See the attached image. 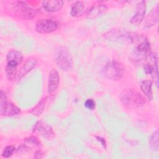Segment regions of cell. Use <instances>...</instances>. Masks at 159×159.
<instances>
[{"label":"cell","mask_w":159,"mask_h":159,"mask_svg":"<svg viewBox=\"0 0 159 159\" xmlns=\"http://www.w3.org/2000/svg\"><path fill=\"white\" fill-rule=\"evenodd\" d=\"M23 59L22 53L17 50H11L6 55L7 63L6 66V75L9 80L15 79L17 73V66Z\"/></svg>","instance_id":"1"},{"label":"cell","mask_w":159,"mask_h":159,"mask_svg":"<svg viewBox=\"0 0 159 159\" xmlns=\"http://www.w3.org/2000/svg\"><path fill=\"white\" fill-rule=\"evenodd\" d=\"M121 102L129 108L140 107L145 103L144 98L134 89H125L120 94Z\"/></svg>","instance_id":"2"},{"label":"cell","mask_w":159,"mask_h":159,"mask_svg":"<svg viewBox=\"0 0 159 159\" xmlns=\"http://www.w3.org/2000/svg\"><path fill=\"white\" fill-rule=\"evenodd\" d=\"M102 73L106 78L117 81L123 77L125 73V67L119 61H111L107 63L103 67Z\"/></svg>","instance_id":"3"},{"label":"cell","mask_w":159,"mask_h":159,"mask_svg":"<svg viewBox=\"0 0 159 159\" xmlns=\"http://www.w3.org/2000/svg\"><path fill=\"white\" fill-rule=\"evenodd\" d=\"M54 59L57 66L63 71H68L73 66V58L71 53L64 46H60L57 48Z\"/></svg>","instance_id":"4"},{"label":"cell","mask_w":159,"mask_h":159,"mask_svg":"<svg viewBox=\"0 0 159 159\" xmlns=\"http://www.w3.org/2000/svg\"><path fill=\"white\" fill-rule=\"evenodd\" d=\"M9 11L22 19H31L37 13V11L28 6L25 1H15L10 4Z\"/></svg>","instance_id":"5"},{"label":"cell","mask_w":159,"mask_h":159,"mask_svg":"<svg viewBox=\"0 0 159 159\" xmlns=\"http://www.w3.org/2000/svg\"><path fill=\"white\" fill-rule=\"evenodd\" d=\"M147 63L144 65V70L147 74L150 75L157 86L158 85V57L156 53L149 52L146 57Z\"/></svg>","instance_id":"6"},{"label":"cell","mask_w":159,"mask_h":159,"mask_svg":"<svg viewBox=\"0 0 159 159\" xmlns=\"http://www.w3.org/2000/svg\"><path fill=\"white\" fill-rule=\"evenodd\" d=\"M0 113L1 116H14L20 113V109L11 101H9L5 92L0 91Z\"/></svg>","instance_id":"7"},{"label":"cell","mask_w":159,"mask_h":159,"mask_svg":"<svg viewBox=\"0 0 159 159\" xmlns=\"http://www.w3.org/2000/svg\"><path fill=\"white\" fill-rule=\"evenodd\" d=\"M135 33L128 32L120 29H112L104 34V37L109 40L114 42H133Z\"/></svg>","instance_id":"8"},{"label":"cell","mask_w":159,"mask_h":159,"mask_svg":"<svg viewBox=\"0 0 159 159\" xmlns=\"http://www.w3.org/2000/svg\"><path fill=\"white\" fill-rule=\"evenodd\" d=\"M58 27V23L51 19H43L35 24V30L40 34H49L55 31Z\"/></svg>","instance_id":"9"},{"label":"cell","mask_w":159,"mask_h":159,"mask_svg":"<svg viewBox=\"0 0 159 159\" xmlns=\"http://www.w3.org/2000/svg\"><path fill=\"white\" fill-rule=\"evenodd\" d=\"M150 43L146 39H143L135 48L133 56L134 61H139L142 60H145L147 55L150 52Z\"/></svg>","instance_id":"10"},{"label":"cell","mask_w":159,"mask_h":159,"mask_svg":"<svg viewBox=\"0 0 159 159\" xmlns=\"http://www.w3.org/2000/svg\"><path fill=\"white\" fill-rule=\"evenodd\" d=\"M32 132L39 134L48 140L52 139L55 135L51 126L42 120H39L35 124Z\"/></svg>","instance_id":"11"},{"label":"cell","mask_w":159,"mask_h":159,"mask_svg":"<svg viewBox=\"0 0 159 159\" xmlns=\"http://www.w3.org/2000/svg\"><path fill=\"white\" fill-rule=\"evenodd\" d=\"M146 8V2L145 1H140L137 5L135 13L130 18V22L135 25L140 24L144 19Z\"/></svg>","instance_id":"12"},{"label":"cell","mask_w":159,"mask_h":159,"mask_svg":"<svg viewBox=\"0 0 159 159\" xmlns=\"http://www.w3.org/2000/svg\"><path fill=\"white\" fill-rule=\"evenodd\" d=\"M60 78L57 70L52 69L48 75V92L49 93H53L58 88Z\"/></svg>","instance_id":"13"},{"label":"cell","mask_w":159,"mask_h":159,"mask_svg":"<svg viewBox=\"0 0 159 159\" xmlns=\"http://www.w3.org/2000/svg\"><path fill=\"white\" fill-rule=\"evenodd\" d=\"M43 8L48 12H55L61 9L63 6V1L61 0H48L42 2Z\"/></svg>","instance_id":"14"},{"label":"cell","mask_w":159,"mask_h":159,"mask_svg":"<svg viewBox=\"0 0 159 159\" xmlns=\"http://www.w3.org/2000/svg\"><path fill=\"white\" fill-rule=\"evenodd\" d=\"M107 6L104 4L99 3L98 4H95L89 10L87 13L86 17L88 19L96 18L104 14L107 11Z\"/></svg>","instance_id":"15"},{"label":"cell","mask_w":159,"mask_h":159,"mask_svg":"<svg viewBox=\"0 0 159 159\" xmlns=\"http://www.w3.org/2000/svg\"><path fill=\"white\" fill-rule=\"evenodd\" d=\"M158 5L153 9L148 14L144 24L145 29H150L153 25H155L158 20Z\"/></svg>","instance_id":"16"},{"label":"cell","mask_w":159,"mask_h":159,"mask_svg":"<svg viewBox=\"0 0 159 159\" xmlns=\"http://www.w3.org/2000/svg\"><path fill=\"white\" fill-rule=\"evenodd\" d=\"M37 64V61L35 58L32 57L29 58L21 68L19 71V73L18 75V80H20L22 78H23L30 71L34 69L36 66Z\"/></svg>","instance_id":"17"},{"label":"cell","mask_w":159,"mask_h":159,"mask_svg":"<svg viewBox=\"0 0 159 159\" xmlns=\"http://www.w3.org/2000/svg\"><path fill=\"white\" fill-rule=\"evenodd\" d=\"M84 12V5L83 2L78 1L75 2L71 7L70 11V14L73 17H78L81 16Z\"/></svg>","instance_id":"18"},{"label":"cell","mask_w":159,"mask_h":159,"mask_svg":"<svg viewBox=\"0 0 159 159\" xmlns=\"http://www.w3.org/2000/svg\"><path fill=\"white\" fill-rule=\"evenodd\" d=\"M152 81L151 80H143L140 83V89L145 96L150 100L153 99L152 93Z\"/></svg>","instance_id":"19"},{"label":"cell","mask_w":159,"mask_h":159,"mask_svg":"<svg viewBox=\"0 0 159 159\" xmlns=\"http://www.w3.org/2000/svg\"><path fill=\"white\" fill-rule=\"evenodd\" d=\"M45 104V98L42 99L39 102L31 109L30 113L35 116H39L43 112Z\"/></svg>","instance_id":"20"},{"label":"cell","mask_w":159,"mask_h":159,"mask_svg":"<svg viewBox=\"0 0 159 159\" xmlns=\"http://www.w3.org/2000/svg\"><path fill=\"white\" fill-rule=\"evenodd\" d=\"M158 132L155 131L150 138V148L154 151H158L159 149V142H158Z\"/></svg>","instance_id":"21"},{"label":"cell","mask_w":159,"mask_h":159,"mask_svg":"<svg viewBox=\"0 0 159 159\" xmlns=\"http://www.w3.org/2000/svg\"><path fill=\"white\" fill-rule=\"evenodd\" d=\"M24 142L27 145H29L31 147H40V142L39 139L35 136H30L24 139Z\"/></svg>","instance_id":"22"},{"label":"cell","mask_w":159,"mask_h":159,"mask_svg":"<svg viewBox=\"0 0 159 159\" xmlns=\"http://www.w3.org/2000/svg\"><path fill=\"white\" fill-rule=\"evenodd\" d=\"M16 148L13 145H8L6 147L1 153V156L4 158H9L12 155Z\"/></svg>","instance_id":"23"},{"label":"cell","mask_w":159,"mask_h":159,"mask_svg":"<svg viewBox=\"0 0 159 159\" xmlns=\"http://www.w3.org/2000/svg\"><path fill=\"white\" fill-rule=\"evenodd\" d=\"M84 106L89 110H93L96 106L95 101L93 99H88L84 102Z\"/></svg>","instance_id":"24"},{"label":"cell","mask_w":159,"mask_h":159,"mask_svg":"<svg viewBox=\"0 0 159 159\" xmlns=\"http://www.w3.org/2000/svg\"><path fill=\"white\" fill-rule=\"evenodd\" d=\"M29 149H30V148L27 144H22L17 148V152L18 153H24L29 151Z\"/></svg>","instance_id":"25"},{"label":"cell","mask_w":159,"mask_h":159,"mask_svg":"<svg viewBox=\"0 0 159 159\" xmlns=\"http://www.w3.org/2000/svg\"><path fill=\"white\" fill-rule=\"evenodd\" d=\"M96 138L97 139V140L99 142H100V143H101L102 147L106 148V142L105 139H104V138H102L101 137H98V136H96Z\"/></svg>","instance_id":"26"},{"label":"cell","mask_w":159,"mask_h":159,"mask_svg":"<svg viewBox=\"0 0 159 159\" xmlns=\"http://www.w3.org/2000/svg\"><path fill=\"white\" fill-rule=\"evenodd\" d=\"M43 155V152L40 150H37V151H36L34 153V158H42Z\"/></svg>","instance_id":"27"}]
</instances>
